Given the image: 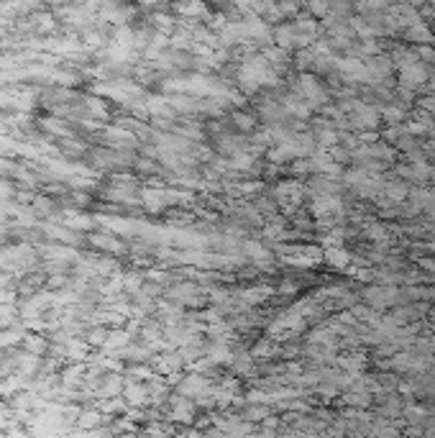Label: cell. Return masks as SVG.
<instances>
[{
  "label": "cell",
  "instance_id": "obj_1",
  "mask_svg": "<svg viewBox=\"0 0 435 438\" xmlns=\"http://www.w3.org/2000/svg\"><path fill=\"white\" fill-rule=\"evenodd\" d=\"M205 287L200 282H192V280H179V282H172L164 290V297L172 300V303L182 305V308H203L208 303V295H205Z\"/></svg>",
  "mask_w": 435,
  "mask_h": 438
},
{
  "label": "cell",
  "instance_id": "obj_2",
  "mask_svg": "<svg viewBox=\"0 0 435 438\" xmlns=\"http://www.w3.org/2000/svg\"><path fill=\"white\" fill-rule=\"evenodd\" d=\"M87 246H92L100 254H113V256H126L128 244L120 239L118 234H113L108 228H95L87 234Z\"/></svg>",
  "mask_w": 435,
  "mask_h": 438
},
{
  "label": "cell",
  "instance_id": "obj_3",
  "mask_svg": "<svg viewBox=\"0 0 435 438\" xmlns=\"http://www.w3.org/2000/svg\"><path fill=\"white\" fill-rule=\"evenodd\" d=\"M172 11L179 21H200L205 23L210 18V8H208V0H175L172 3Z\"/></svg>",
  "mask_w": 435,
  "mask_h": 438
},
{
  "label": "cell",
  "instance_id": "obj_4",
  "mask_svg": "<svg viewBox=\"0 0 435 438\" xmlns=\"http://www.w3.org/2000/svg\"><path fill=\"white\" fill-rule=\"evenodd\" d=\"M210 382L213 380H208L205 375H200V372H192V375H182L179 377V382H177L175 387H177V392L179 395H184V397H200V395H205V392H210Z\"/></svg>",
  "mask_w": 435,
  "mask_h": 438
},
{
  "label": "cell",
  "instance_id": "obj_5",
  "mask_svg": "<svg viewBox=\"0 0 435 438\" xmlns=\"http://www.w3.org/2000/svg\"><path fill=\"white\" fill-rule=\"evenodd\" d=\"M123 387H126V375H123V372H106L103 380H100V387L95 389V400L120 395Z\"/></svg>",
  "mask_w": 435,
  "mask_h": 438
},
{
  "label": "cell",
  "instance_id": "obj_6",
  "mask_svg": "<svg viewBox=\"0 0 435 438\" xmlns=\"http://www.w3.org/2000/svg\"><path fill=\"white\" fill-rule=\"evenodd\" d=\"M123 400H126L131 408H146L149 405V387L146 382H139V380H128L126 377V387H123Z\"/></svg>",
  "mask_w": 435,
  "mask_h": 438
},
{
  "label": "cell",
  "instance_id": "obj_7",
  "mask_svg": "<svg viewBox=\"0 0 435 438\" xmlns=\"http://www.w3.org/2000/svg\"><path fill=\"white\" fill-rule=\"evenodd\" d=\"M205 356L210 361H215L218 367H223V364H231L233 359V346L231 341L225 339H210L205 344Z\"/></svg>",
  "mask_w": 435,
  "mask_h": 438
},
{
  "label": "cell",
  "instance_id": "obj_8",
  "mask_svg": "<svg viewBox=\"0 0 435 438\" xmlns=\"http://www.w3.org/2000/svg\"><path fill=\"white\" fill-rule=\"evenodd\" d=\"M231 128L233 131H239V134H253L256 126H259V115L251 113V111H239V108H233L231 111Z\"/></svg>",
  "mask_w": 435,
  "mask_h": 438
},
{
  "label": "cell",
  "instance_id": "obj_9",
  "mask_svg": "<svg viewBox=\"0 0 435 438\" xmlns=\"http://www.w3.org/2000/svg\"><path fill=\"white\" fill-rule=\"evenodd\" d=\"M134 170L144 177H162L164 175V167L159 164V159H154V156H144V154L136 156Z\"/></svg>",
  "mask_w": 435,
  "mask_h": 438
},
{
  "label": "cell",
  "instance_id": "obj_10",
  "mask_svg": "<svg viewBox=\"0 0 435 438\" xmlns=\"http://www.w3.org/2000/svg\"><path fill=\"white\" fill-rule=\"evenodd\" d=\"M231 369L236 372V375H248V372L253 369V353H248V351H233Z\"/></svg>",
  "mask_w": 435,
  "mask_h": 438
},
{
  "label": "cell",
  "instance_id": "obj_11",
  "mask_svg": "<svg viewBox=\"0 0 435 438\" xmlns=\"http://www.w3.org/2000/svg\"><path fill=\"white\" fill-rule=\"evenodd\" d=\"M144 282H146V277L141 275V272H123V290H126L128 295H136Z\"/></svg>",
  "mask_w": 435,
  "mask_h": 438
},
{
  "label": "cell",
  "instance_id": "obj_12",
  "mask_svg": "<svg viewBox=\"0 0 435 438\" xmlns=\"http://www.w3.org/2000/svg\"><path fill=\"white\" fill-rule=\"evenodd\" d=\"M267 415H269V408H267V405H256V403H248L244 408V413H241V418L251 420V423H261V420H264Z\"/></svg>",
  "mask_w": 435,
  "mask_h": 438
},
{
  "label": "cell",
  "instance_id": "obj_13",
  "mask_svg": "<svg viewBox=\"0 0 435 438\" xmlns=\"http://www.w3.org/2000/svg\"><path fill=\"white\" fill-rule=\"evenodd\" d=\"M141 8H156V6H164L167 0H136Z\"/></svg>",
  "mask_w": 435,
  "mask_h": 438
},
{
  "label": "cell",
  "instance_id": "obj_14",
  "mask_svg": "<svg viewBox=\"0 0 435 438\" xmlns=\"http://www.w3.org/2000/svg\"><path fill=\"white\" fill-rule=\"evenodd\" d=\"M228 0H208V6H225Z\"/></svg>",
  "mask_w": 435,
  "mask_h": 438
},
{
  "label": "cell",
  "instance_id": "obj_15",
  "mask_svg": "<svg viewBox=\"0 0 435 438\" xmlns=\"http://www.w3.org/2000/svg\"><path fill=\"white\" fill-rule=\"evenodd\" d=\"M6 3H11V0H0V6H6Z\"/></svg>",
  "mask_w": 435,
  "mask_h": 438
}]
</instances>
